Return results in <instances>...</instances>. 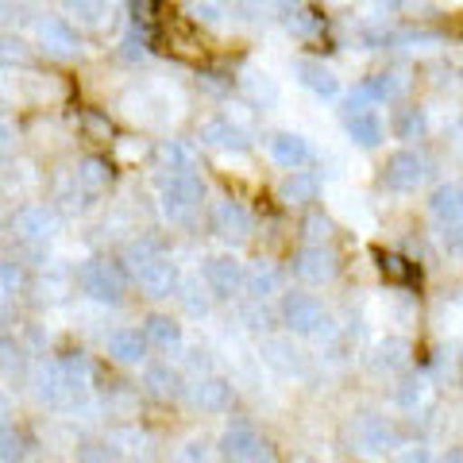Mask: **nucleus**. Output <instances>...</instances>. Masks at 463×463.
Returning a JSON list of instances; mask_svg holds the SVG:
<instances>
[{
    "mask_svg": "<svg viewBox=\"0 0 463 463\" xmlns=\"http://www.w3.org/2000/svg\"><path fill=\"white\" fill-rule=\"evenodd\" d=\"M78 289L85 298H93L97 306H120L124 294H128V274L116 259H105V255H93L85 259L78 267Z\"/></svg>",
    "mask_w": 463,
    "mask_h": 463,
    "instance_id": "f257e3e1",
    "label": "nucleus"
},
{
    "mask_svg": "<svg viewBox=\"0 0 463 463\" xmlns=\"http://www.w3.org/2000/svg\"><path fill=\"white\" fill-rule=\"evenodd\" d=\"M282 325L294 336H332V317L313 294H286L282 298Z\"/></svg>",
    "mask_w": 463,
    "mask_h": 463,
    "instance_id": "f03ea898",
    "label": "nucleus"
},
{
    "mask_svg": "<svg viewBox=\"0 0 463 463\" xmlns=\"http://www.w3.org/2000/svg\"><path fill=\"white\" fill-rule=\"evenodd\" d=\"M158 197H163V213L170 221H190L201 197H205V182L197 174H166L158 182Z\"/></svg>",
    "mask_w": 463,
    "mask_h": 463,
    "instance_id": "7ed1b4c3",
    "label": "nucleus"
},
{
    "mask_svg": "<svg viewBox=\"0 0 463 463\" xmlns=\"http://www.w3.org/2000/svg\"><path fill=\"white\" fill-rule=\"evenodd\" d=\"M347 440H352L359 452H394L402 444V432L390 425V417L383 413H359L352 425H347Z\"/></svg>",
    "mask_w": 463,
    "mask_h": 463,
    "instance_id": "20e7f679",
    "label": "nucleus"
},
{
    "mask_svg": "<svg viewBox=\"0 0 463 463\" xmlns=\"http://www.w3.org/2000/svg\"><path fill=\"white\" fill-rule=\"evenodd\" d=\"M58 232V213L51 205H24L12 213V236L27 248H43Z\"/></svg>",
    "mask_w": 463,
    "mask_h": 463,
    "instance_id": "39448f33",
    "label": "nucleus"
},
{
    "mask_svg": "<svg viewBox=\"0 0 463 463\" xmlns=\"http://www.w3.org/2000/svg\"><path fill=\"white\" fill-rule=\"evenodd\" d=\"M267 452H270V444L259 437L248 421L228 425L221 444H216V456H221L224 463H255L259 456H267Z\"/></svg>",
    "mask_w": 463,
    "mask_h": 463,
    "instance_id": "423d86ee",
    "label": "nucleus"
},
{
    "mask_svg": "<svg viewBox=\"0 0 463 463\" xmlns=\"http://www.w3.org/2000/svg\"><path fill=\"white\" fill-rule=\"evenodd\" d=\"M425 158L417 155V151H394L386 158V166H383V185L386 190H394V194H410L417 190V185L425 182Z\"/></svg>",
    "mask_w": 463,
    "mask_h": 463,
    "instance_id": "0eeeda50",
    "label": "nucleus"
},
{
    "mask_svg": "<svg viewBox=\"0 0 463 463\" xmlns=\"http://www.w3.org/2000/svg\"><path fill=\"white\" fill-rule=\"evenodd\" d=\"M35 35H39V47L47 51L51 58H78L81 54V35L74 32V24L62 20V16H47L35 24Z\"/></svg>",
    "mask_w": 463,
    "mask_h": 463,
    "instance_id": "6e6552de",
    "label": "nucleus"
},
{
    "mask_svg": "<svg viewBox=\"0 0 463 463\" xmlns=\"http://www.w3.org/2000/svg\"><path fill=\"white\" fill-rule=\"evenodd\" d=\"M205 289L213 298H221V301L240 298V289H243V263L236 255H213L205 263Z\"/></svg>",
    "mask_w": 463,
    "mask_h": 463,
    "instance_id": "1a4fd4ad",
    "label": "nucleus"
},
{
    "mask_svg": "<svg viewBox=\"0 0 463 463\" xmlns=\"http://www.w3.org/2000/svg\"><path fill=\"white\" fill-rule=\"evenodd\" d=\"M294 274L301 282H309V286H321V282H332L340 274V259L332 248H313V243H306L298 255H294Z\"/></svg>",
    "mask_w": 463,
    "mask_h": 463,
    "instance_id": "9d476101",
    "label": "nucleus"
},
{
    "mask_svg": "<svg viewBox=\"0 0 463 463\" xmlns=\"http://www.w3.org/2000/svg\"><path fill=\"white\" fill-rule=\"evenodd\" d=\"M197 139L205 143V147H213V151H228V155L251 151L248 132H243L240 124H232V116H213V120H205V124H201V132H197Z\"/></svg>",
    "mask_w": 463,
    "mask_h": 463,
    "instance_id": "9b49d317",
    "label": "nucleus"
},
{
    "mask_svg": "<svg viewBox=\"0 0 463 463\" xmlns=\"http://www.w3.org/2000/svg\"><path fill=\"white\" fill-rule=\"evenodd\" d=\"M132 274H136V282L143 286V294H151V298H170V294H178V282H182L178 263H174L170 255H158V259H151V263L136 267Z\"/></svg>",
    "mask_w": 463,
    "mask_h": 463,
    "instance_id": "f8f14e48",
    "label": "nucleus"
},
{
    "mask_svg": "<svg viewBox=\"0 0 463 463\" xmlns=\"http://www.w3.org/2000/svg\"><path fill=\"white\" fill-rule=\"evenodd\" d=\"M209 224H213V232L221 240H228V243H243L251 236V213L240 205V201H232V197H224V201H216L213 205V216H209Z\"/></svg>",
    "mask_w": 463,
    "mask_h": 463,
    "instance_id": "ddd939ff",
    "label": "nucleus"
},
{
    "mask_svg": "<svg viewBox=\"0 0 463 463\" xmlns=\"http://www.w3.org/2000/svg\"><path fill=\"white\" fill-rule=\"evenodd\" d=\"M35 394H39V402L58 405V410H66V405H78L81 402L74 390H70L62 367H58V359H51V364H43L35 371Z\"/></svg>",
    "mask_w": 463,
    "mask_h": 463,
    "instance_id": "4468645a",
    "label": "nucleus"
},
{
    "mask_svg": "<svg viewBox=\"0 0 463 463\" xmlns=\"http://www.w3.org/2000/svg\"><path fill=\"white\" fill-rule=\"evenodd\" d=\"M270 158L282 170L294 174V170H306V163L313 158V147H309V139L298 136V132H274L270 136Z\"/></svg>",
    "mask_w": 463,
    "mask_h": 463,
    "instance_id": "2eb2a0df",
    "label": "nucleus"
},
{
    "mask_svg": "<svg viewBox=\"0 0 463 463\" xmlns=\"http://www.w3.org/2000/svg\"><path fill=\"white\" fill-rule=\"evenodd\" d=\"M190 402L201 413H224L232 405V383L221 379V374H201V379L190 386Z\"/></svg>",
    "mask_w": 463,
    "mask_h": 463,
    "instance_id": "dca6fc26",
    "label": "nucleus"
},
{
    "mask_svg": "<svg viewBox=\"0 0 463 463\" xmlns=\"http://www.w3.org/2000/svg\"><path fill=\"white\" fill-rule=\"evenodd\" d=\"M143 340H147V347H155V352H163V355H178L185 347L182 325L170 321V317H163V313H151L147 321H143Z\"/></svg>",
    "mask_w": 463,
    "mask_h": 463,
    "instance_id": "f3484780",
    "label": "nucleus"
},
{
    "mask_svg": "<svg viewBox=\"0 0 463 463\" xmlns=\"http://www.w3.org/2000/svg\"><path fill=\"white\" fill-rule=\"evenodd\" d=\"M294 74H298V81L306 85V90H309L313 97H321V100L340 97V78L332 74V70H328L325 62H317V58H298Z\"/></svg>",
    "mask_w": 463,
    "mask_h": 463,
    "instance_id": "a211bd4d",
    "label": "nucleus"
},
{
    "mask_svg": "<svg viewBox=\"0 0 463 463\" xmlns=\"http://www.w3.org/2000/svg\"><path fill=\"white\" fill-rule=\"evenodd\" d=\"M429 213H432V221L437 224L459 228L463 224V185H456V182L437 185L432 197H429Z\"/></svg>",
    "mask_w": 463,
    "mask_h": 463,
    "instance_id": "6ab92c4d",
    "label": "nucleus"
},
{
    "mask_svg": "<svg viewBox=\"0 0 463 463\" xmlns=\"http://www.w3.org/2000/svg\"><path fill=\"white\" fill-rule=\"evenodd\" d=\"M317 194H321V182H317L309 170L286 174L282 185H279V201L286 209H306V205H313V201H317Z\"/></svg>",
    "mask_w": 463,
    "mask_h": 463,
    "instance_id": "aec40b11",
    "label": "nucleus"
},
{
    "mask_svg": "<svg viewBox=\"0 0 463 463\" xmlns=\"http://www.w3.org/2000/svg\"><path fill=\"white\" fill-rule=\"evenodd\" d=\"M344 124H347V136H352V143H359L364 151H374L383 143V120L371 109H347Z\"/></svg>",
    "mask_w": 463,
    "mask_h": 463,
    "instance_id": "412c9836",
    "label": "nucleus"
},
{
    "mask_svg": "<svg viewBox=\"0 0 463 463\" xmlns=\"http://www.w3.org/2000/svg\"><path fill=\"white\" fill-rule=\"evenodd\" d=\"M109 355L124 367H136L147 359V340H143L139 328H116L109 332Z\"/></svg>",
    "mask_w": 463,
    "mask_h": 463,
    "instance_id": "4be33fe9",
    "label": "nucleus"
},
{
    "mask_svg": "<svg viewBox=\"0 0 463 463\" xmlns=\"http://www.w3.org/2000/svg\"><path fill=\"white\" fill-rule=\"evenodd\" d=\"M413 364V347L405 336H386L371 355V367L374 371H386V374H398V371H410Z\"/></svg>",
    "mask_w": 463,
    "mask_h": 463,
    "instance_id": "5701e85b",
    "label": "nucleus"
},
{
    "mask_svg": "<svg viewBox=\"0 0 463 463\" xmlns=\"http://www.w3.org/2000/svg\"><path fill=\"white\" fill-rule=\"evenodd\" d=\"M112 178H116V170H112L109 158H100V155L81 158L78 170H74V182H78V190H81L85 197H93V194H100V190H109Z\"/></svg>",
    "mask_w": 463,
    "mask_h": 463,
    "instance_id": "b1692460",
    "label": "nucleus"
},
{
    "mask_svg": "<svg viewBox=\"0 0 463 463\" xmlns=\"http://www.w3.org/2000/svg\"><path fill=\"white\" fill-rule=\"evenodd\" d=\"M263 364L274 367L279 374H301V367H306V359H301V352L294 347V340L286 336H270L263 340Z\"/></svg>",
    "mask_w": 463,
    "mask_h": 463,
    "instance_id": "393cba45",
    "label": "nucleus"
},
{
    "mask_svg": "<svg viewBox=\"0 0 463 463\" xmlns=\"http://www.w3.org/2000/svg\"><path fill=\"white\" fill-rule=\"evenodd\" d=\"M279 12H282V27L298 39H313V35H321V27H325V16L309 5H282Z\"/></svg>",
    "mask_w": 463,
    "mask_h": 463,
    "instance_id": "a878e982",
    "label": "nucleus"
},
{
    "mask_svg": "<svg viewBox=\"0 0 463 463\" xmlns=\"http://www.w3.org/2000/svg\"><path fill=\"white\" fill-rule=\"evenodd\" d=\"M243 289H248L255 301H267L270 294L282 289V270L274 263H255L251 270H243Z\"/></svg>",
    "mask_w": 463,
    "mask_h": 463,
    "instance_id": "bb28decb",
    "label": "nucleus"
},
{
    "mask_svg": "<svg viewBox=\"0 0 463 463\" xmlns=\"http://www.w3.org/2000/svg\"><path fill=\"white\" fill-rule=\"evenodd\" d=\"M158 163H163V178L166 174H197V151L182 139H166L158 147Z\"/></svg>",
    "mask_w": 463,
    "mask_h": 463,
    "instance_id": "cd10ccee",
    "label": "nucleus"
},
{
    "mask_svg": "<svg viewBox=\"0 0 463 463\" xmlns=\"http://www.w3.org/2000/svg\"><path fill=\"white\" fill-rule=\"evenodd\" d=\"M143 386H147L151 398H178L182 394V374L174 371L170 364H147V371H143Z\"/></svg>",
    "mask_w": 463,
    "mask_h": 463,
    "instance_id": "c85d7f7f",
    "label": "nucleus"
},
{
    "mask_svg": "<svg viewBox=\"0 0 463 463\" xmlns=\"http://www.w3.org/2000/svg\"><path fill=\"white\" fill-rule=\"evenodd\" d=\"M32 456V437L27 429L16 421H5L0 425V463H24Z\"/></svg>",
    "mask_w": 463,
    "mask_h": 463,
    "instance_id": "c756f323",
    "label": "nucleus"
},
{
    "mask_svg": "<svg viewBox=\"0 0 463 463\" xmlns=\"http://www.w3.org/2000/svg\"><path fill=\"white\" fill-rule=\"evenodd\" d=\"M58 367H62L70 390H74L78 398H85V390H90V383H93V364H90V355H85V352H70V355L58 359Z\"/></svg>",
    "mask_w": 463,
    "mask_h": 463,
    "instance_id": "7c9ffc66",
    "label": "nucleus"
},
{
    "mask_svg": "<svg viewBox=\"0 0 463 463\" xmlns=\"http://www.w3.org/2000/svg\"><path fill=\"white\" fill-rule=\"evenodd\" d=\"M27 367H32L27 347L16 336H0V374H8V379H27Z\"/></svg>",
    "mask_w": 463,
    "mask_h": 463,
    "instance_id": "2f4dec72",
    "label": "nucleus"
},
{
    "mask_svg": "<svg viewBox=\"0 0 463 463\" xmlns=\"http://www.w3.org/2000/svg\"><path fill=\"white\" fill-rule=\"evenodd\" d=\"M425 398H429V379H425V374H410V371H405L398 390H394V402L402 405V410L413 413V410H421V405H425Z\"/></svg>",
    "mask_w": 463,
    "mask_h": 463,
    "instance_id": "473e14b6",
    "label": "nucleus"
},
{
    "mask_svg": "<svg viewBox=\"0 0 463 463\" xmlns=\"http://www.w3.org/2000/svg\"><path fill=\"white\" fill-rule=\"evenodd\" d=\"M425 132H429L425 109H402V112H398V120H394V136H398V139L413 143V139H425Z\"/></svg>",
    "mask_w": 463,
    "mask_h": 463,
    "instance_id": "72a5a7b5",
    "label": "nucleus"
},
{
    "mask_svg": "<svg viewBox=\"0 0 463 463\" xmlns=\"http://www.w3.org/2000/svg\"><path fill=\"white\" fill-rule=\"evenodd\" d=\"M158 255H166V248H163V240H155V236H139V240H132L124 248V263L128 267H143V263H151V259H158Z\"/></svg>",
    "mask_w": 463,
    "mask_h": 463,
    "instance_id": "f704fd0d",
    "label": "nucleus"
},
{
    "mask_svg": "<svg viewBox=\"0 0 463 463\" xmlns=\"http://www.w3.org/2000/svg\"><path fill=\"white\" fill-rule=\"evenodd\" d=\"M182 301V309L190 313V317H209V298H205V289H201L197 279H185L178 282V294H174Z\"/></svg>",
    "mask_w": 463,
    "mask_h": 463,
    "instance_id": "c9c22d12",
    "label": "nucleus"
},
{
    "mask_svg": "<svg viewBox=\"0 0 463 463\" xmlns=\"http://www.w3.org/2000/svg\"><path fill=\"white\" fill-rule=\"evenodd\" d=\"M379 267L390 282H421V270H417V263H410L405 255H383L379 251Z\"/></svg>",
    "mask_w": 463,
    "mask_h": 463,
    "instance_id": "e433bc0d",
    "label": "nucleus"
},
{
    "mask_svg": "<svg viewBox=\"0 0 463 463\" xmlns=\"http://www.w3.org/2000/svg\"><path fill=\"white\" fill-rule=\"evenodd\" d=\"M243 90H248L255 100H263V105H274V100H279V85H274V78L267 70H251V74L243 78Z\"/></svg>",
    "mask_w": 463,
    "mask_h": 463,
    "instance_id": "4c0bfd02",
    "label": "nucleus"
},
{
    "mask_svg": "<svg viewBox=\"0 0 463 463\" xmlns=\"http://www.w3.org/2000/svg\"><path fill=\"white\" fill-rule=\"evenodd\" d=\"M151 54V35H143L139 27H132L124 39H120V58L124 62H143Z\"/></svg>",
    "mask_w": 463,
    "mask_h": 463,
    "instance_id": "58836bf2",
    "label": "nucleus"
},
{
    "mask_svg": "<svg viewBox=\"0 0 463 463\" xmlns=\"http://www.w3.org/2000/svg\"><path fill=\"white\" fill-rule=\"evenodd\" d=\"M66 12L70 16H78V24H85V27H100L105 16H109L105 5H90V0H74V5H66Z\"/></svg>",
    "mask_w": 463,
    "mask_h": 463,
    "instance_id": "ea45409f",
    "label": "nucleus"
},
{
    "mask_svg": "<svg viewBox=\"0 0 463 463\" xmlns=\"http://www.w3.org/2000/svg\"><path fill=\"white\" fill-rule=\"evenodd\" d=\"M336 232V224L328 221L325 213H309L306 216V236L313 240V248H328V236Z\"/></svg>",
    "mask_w": 463,
    "mask_h": 463,
    "instance_id": "a19ab883",
    "label": "nucleus"
},
{
    "mask_svg": "<svg viewBox=\"0 0 463 463\" xmlns=\"http://www.w3.org/2000/svg\"><path fill=\"white\" fill-rule=\"evenodd\" d=\"M81 128H85V132H90V139H97V143H112V120H109V116H100V112H81Z\"/></svg>",
    "mask_w": 463,
    "mask_h": 463,
    "instance_id": "79ce46f5",
    "label": "nucleus"
},
{
    "mask_svg": "<svg viewBox=\"0 0 463 463\" xmlns=\"http://www.w3.org/2000/svg\"><path fill=\"white\" fill-rule=\"evenodd\" d=\"M27 58H32V51H27V43H24V39L0 35V62H5V66H24Z\"/></svg>",
    "mask_w": 463,
    "mask_h": 463,
    "instance_id": "37998d69",
    "label": "nucleus"
},
{
    "mask_svg": "<svg viewBox=\"0 0 463 463\" xmlns=\"http://www.w3.org/2000/svg\"><path fill=\"white\" fill-rule=\"evenodd\" d=\"M182 463H221V456H216V448L205 444V440H190L182 448Z\"/></svg>",
    "mask_w": 463,
    "mask_h": 463,
    "instance_id": "c03bdc74",
    "label": "nucleus"
},
{
    "mask_svg": "<svg viewBox=\"0 0 463 463\" xmlns=\"http://www.w3.org/2000/svg\"><path fill=\"white\" fill-rule=\"evenodd\" d=\"M16 147H20V128L0 116V158H12Z\"/></svg>",
    "mask_w": 463,
    "mask_h": 463,
    "instance_id": "a18cd8bd",
    "label": "nucleus"
},
{
    "mask_svg": "<svg viewBox=\"0 0 463 463\" xmlns=\"http://www.w3.org/2000/svg\"><path fill=\"white\" fill-rule=\"evenodd\" d=\"M74 463H116V456L109 452V444H81Z\"/></svg>",
    "mask_w": 463,
    "mask_h": 463,
    "instance_id": "49530a36",
    "label": "nucleus"
},
{
    "mask_svg": "<svg viewBox=\"0 0 463 463\" xmlns=\"http://www.w3.org/2000/svg\"><path fill=\"white\" fill-rule=\"evenodd\" d=\"M24 282V267L16 259H0V289H20Z\"/></svg>",
    "mask_w": 463,
    "mask_h": 463,
    "instance_id": "de8ad7c7",
    "label": "nucleus"
},
{
    "mask_svg": "<svg viewBox=\"0 0 463 463\" xmlns=\"http://www.w3.org/2000/svg\"><path fill=\"white\" fill-rule=\"evenodd\" d=\"M190 12L197 24H221V16H224L221 5H190Z\"/></svg>",
    "mask_w": 463,
    "mask_h": 463,
    "instance_id": "09e8293b",
    "label": "nucleus"
},
{
    "mask_svg": "<svg viewBox=\"0 0 463 463\" xmlns=\"http://www.w3.org/2000/svg\"><path fill=\"white\" fill-rule=\"evenodd\" d=\"M243 321H248V328H255V332H263V328H270L267 321H270V317H267V309H263V301H255V306L251 309H243Z\"/></svg>",
    "mask_w": 463,
    "mask_h": 463,
    "instance_id": "8fccbe9b",
    "label": "nucleus"
},
{
    "mask_svg": "<svg viewBox=\"0 0 463 463\" xmlns=\"http://www.w3.org/2000/svg\"><path fill=\"white\" fill-rule=\"evenodd\" d=\"M398 463H432V456H429V448L413 444V448H405V452L398 456Z\"/></svg>",
    "mask_w": 463,
    "mask_h": 463,
    "instance_id": "3c124183",
    "label": "nucleus"
},
{
    "mask_svg": "<svg viewBox=\"0 0 463 463\" xmlns=\"http://www.w3.org/2000/svg\"><path fill=\"white\" fill-rule=\"evenodd\" d=\"M221 78H224V74H201L197 81L205 85L209 93H228V90H232V81H221Z\"/></svg>",
    "mask_w": 463,
    "mask_h": 463,
    "instance_id": "603ef678",
    "label": "nucleus"
},
{
    "mask_svg": "<svg viewBox=\"0 0 463 463\" xmlns=\"http://www.w3.org/2000/svg\"><path fill=\"white\" fill-rule=\"evenodd\" d=\"M440 463H463V448L456 444V448H448V452L440 456Z\"/></svg>",
    "mask_w": 463,
    "mask_h": 463,
    "instance_id": "864d4df0",
    "label": "nucleus"
},
{
    "mask_svg": "<svg viewBox=\"0 0 463 463\" xmlns=\"http://www.w3.org/2000/svg\"><path fill=\"white\" fill-rule=\"evenodd\" d=\"M8 413H12V398L5 394V390H0V425L8 421Z\"/></svg>",
    "mask_w": 463,
    "mask_h": 463,
    "instance_id": "5fc2aeb1",
    "label": "nucleus"
},
{
    "mask_svg": "<svg viewBox=\"0 0 463 463\" xmlns=\"http://www.w3.org/2000/svg\"><path fill=\"white\" fill-rule=\"evenodd\" d=\"M452 251H456V255H463V224L452 232Z\"/></svg>",
    "mask_w": 463,
    "mask_h": 463,
    "instance_id": "6e6d98bb",
    "label": "nucleus"
},
{
    "mask_svg": "<svg viewBox=\"0 0 463 463\" xmlns=\"http://www.w3.org/2000/svg\"><path fill=\"white\" fill-rule=\"evenodd\" d=\"M255 463H274V452H267V456H259Z\"/></svg>",
    "mask_w": 463,
    "mask_h": 463,
    "instance_id": "4d7b16f0",
    "label": "nucleus"
}]
</instances>
